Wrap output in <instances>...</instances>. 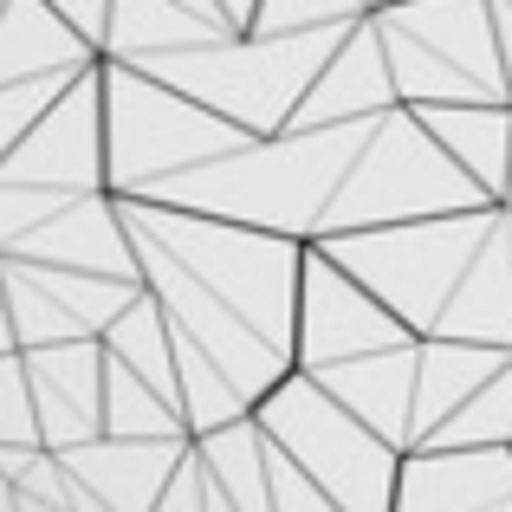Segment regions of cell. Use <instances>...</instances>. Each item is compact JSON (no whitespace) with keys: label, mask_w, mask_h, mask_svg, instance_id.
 Segmentation results:
<instances>
[{"label":"cell","mask_w":512,"mask_h":512,"mask_svg":"<svg viewBox=\"0 0 512 512\" xmlns=\"http://www.w3.org/2000/svg\"><path fill=\"white\" fill-rule=\"evenodd\" d=\"M370 130H376V117L247 137L221 163H201L188 175L156 182L143 201H169V208H188V214H221V221L266 227V234H292V240H318L331 195H338V182L357 163V150L370 143Z\"/></svg>","instance_id":"obj_1"},{"label":"cell","mask_w":512,"mask_h":512,"mask_svg":"<svg viewBox=\"0 0 512 512\" xmlns=\"http://www.w3.org/2000/svg\"><path fill=\"white\" fill-rule=\"evenodd\" d=\"M350 26H312V33H227V39H208V46L150 52V59H137V72L188 91L195 104H208V111H221L227 124H240L247 137H273V130L292 124V111H299V98L312 91L318 65L338 52V39Z\"/></svg>","instance_id":"obj_2"},{"label":"cell","mask_w":512,"mask_h":512,"mask_svg":"<svg viewBox=\"0 0 512 512\" xmlns=\"http://www.w3.org/2000/svg\"><path fill=\"white\" fill-rule=\"evenodd\" d=\"M493 227H500V201H480V208H461V214L357 227V234H331V240H312V247H325L357 286H370L415 338H435L454 292L474 273L480 247L493 240Z\"/></svg>","instance_id":"obj_3"},{"label":"cell","mask_w":512,"mask_h":512,"mask_svg":"<svg viewBox=\"0 0 512 512\" xmlns=\"http://www.w3.org/2000/svg\"><path fill=\"white\" fill-rule=\"evenodd\" d=\"M104 78V188L111 195H150L169 175H188L201 163H221L227 150L247 143V130L227 124L221 111L195 104L188 91L137 65H98Z\"/></svg>","instance_id":"obj_4"},{"label":"cell","mask_w":512,"mask_h":512,"mask_svg":"<svg viewBox=\"0 0 512 512\" xmlns=\"http://www.w3.org/2000/svg\"><path fill=\"white\" fill-rule=\"evenodd\" d=\"M370 26L402 104H512L493 0H389Z\"/></svg>","instance_id":"obj_5"},{"label":"cell","mask_w":512,"mask_h":512,"mask_svg":"<svg viewBox=\"0 0 512 512\" xmlns=\"http://www.w3.org/2000/svg\"><path fill=\"white\" fill-rule=\"evenodd\" d=\"M480 201H487V188L428 137V124L409 104H396V111L376 117L370 143L357 150L350 175L338 182L318 240L357 234V227L422 221V214H461V208H480Z\"/></svg>","instance_id":"obj_6"},{"label":"cell","mask_w":512,"mask_h":512,"mask_svg":"<svg viewBox=\"0 0 512 512\" xmlns=\"http://www.w3.org/2000/svg\"><path fill=\"white\" fill-rule=\"evenodd\" d=\"M260 435L299 467L312 487H325L338 512H389L396 506V474L402 448H389L376 428H363L338 396L312 383L305 370L279 376L253 409Z\"/></svg>","instance_id":"obj_7"},{"label":"cell","mask_w":512,"mask_h":512,"mask_svg":"<svg viewBox=\"0 0 512 512\" xmlns=\"http://www.w3.org/2000/svg\"><path fill=\"white\" fill-rule=\"evenodd\" d=\"M415 344V331L376 299L370 286L344 273L325 247L305 240L299 266V338H292V370H325V363H350L370 350Z\"/></svg>","instance_id":"obj_8"},{"label":"cell","mask_w":512,"mask_h":512,"mask_svg":"<svg viewBox=\"0 0 512 512\" xmlns=\"http://www.w3.org/2000/svg\"><path fill=\"white\" fill-rule=\"evenodd\" d=\"M98 65L78 72L52 98V111L0 156V182L52 188V195H111L104 188V78H98Z\"/></svg>","instance_id":"obj_9"},{"label":"cell","mask_w":512,"mask_h":512,"mask_svg":"<svg viewBox=\"0 0 512 512\" xmlns=\"http://www.w3.org/2000/svg\"><path fill=\"white\" fill-rule=\"evenodd\" d=\"M20 357H26V383H33L39 441L52 454L98 441L104 435V344L98 338L39 344V350H20Z\"/></svg>","instance_id":"obj_10"},{"label":"cell","mask_w":512,"mask_h":512,"mask_svg":"<svg viewBox=\"0 0 512 512\" xmlns=\"http://www.w3.org/2000/svg\"><path fill=\"white\" fill-rule=\"evenodd\" d=\"M389 512H512V448H409Z\"/></svg>","instance_id":"obj_11"},{"label":"cell","mask_w":512,"mask_h":512,"mask_svg":"<svg viewBox=\"0 0 512 512\" xmlns=\"http://www.w3.org/2000/svg\"><path fill=\"white\" fill-rule=\"evenodd\" d=\"M396 78H389V59H383V39H376L370 13L338 39L325 65H318L312 91L299 98L286 130H325V124H357V117H383L396 111Z\"/></svg>","instance_id":"obj_12"},{"label":"cell","mask_w":512,"mask_h":512,"mask_svg":"<svg viewBox=\"0 0 512 512\" xmlns=\"http://www.w3.org/2000/svg\"><path fill=\"white\" fill-rule=\"evenodd\" d=\"M20 260L39 266H72V273H104V279H137V253H130L124 214H117V195H78L52 214L46 227L20 240ZM143 286V279H137Z\"/></svg>","instance_id":"obj_13"},{"label":"cell","mask_w":512,"mask_h":512,"mask_svg":"<svg viewBox=\"0 0 512 512\" xmlns=\"http://www.w3.org/2000/svg\"><path fill=\"white\" fill-rule=\"evenodd\" d=\"M415 344H396V350H370V357H350V363H325V370H305L325 396H338L363 428L389 441V448L409 454V415H415Z\"/></svg>","instance_id":"obj_14"},{"label":"cell","mask_w":512,"mask_h":512,"mask_svg":"<svg viewBox=\"0 0 512 512\" xmlns=\"http://www.w3.org/2000/svg\"><path fill=\"white\" fill-rule=\"evenodd\" d=\"M512 350H493V344H461V338H422L415 350V415H409V448H422L454 409H461L474 389H487L493 376L506 370Z\"/></svg>","instance_id":"obj_15"},{"label":"cell","mask_w":512,"mask_h":512,"mask_svg":"<svg viewBox=\"0 0 512 512\" xmlns=\"http://www.w3.org/2000/svg\"><path fill=\"white\" fill-rule=\"evenodd\" d=\"M85 65H98V52L46 0H7L0 7V85H20V78H72Z\"/></svg>","instance_id":"obj_16"},{"label":"cell","mask_w":512,"mask_h":512,"mask_svg":"<svg viewBox=\"0 0 512 512\" xmlns=\"http://www.w3.org/2000/svg\"><path fill=\"white\" fill-rule=\"evenodd\" d=\"M415 117L428 124V137L454 156L487 201L506 195V175H512V104H409Z\"/></svg>","instance_id":"obj_17"},{"label":"cell","mask_w":512,"mask_h":512,"mask_svg":"<svg viewBox=\"0 0 512 512\" xmlns=\"http://www.w3.org/2000/svg\"><path fill=\"white\" fill-rule=\"evenodd\" d=\"M104 357H117L124 370H137L143 383L156 389V396H169L175 409H182V383H175V344H169V318L163 305L150 299V292H137V299L124 305V312L111 318V331H104Z\"/></svg>","instance_id":"obj_18"},{"label":"cell","mask_w":512,"mask_h":512,"mask_svg":"<svg viewBox=\"0 0 512 512\" xmlns=\"http://www.w3.org/2000/svg\"><path fill=\"white\" fill-rule=\"evenodd\" d=\"M422 448H512V357L487 389H474V396L422 441Z\"/></svg>","instance_id":"obj_19"},{"label":"cell","mask_w":512,"mask_h":512,"mask_svg":"<svg viewBox=\"0 0 512 512\" xmlns=\"http://www.w3.org/2000/svg\"><path fill=\"white\" fill-rule=\"evenodd\" d=\"M363 20V0H260L247 33H312V26Z\"/></svg>","instance_id":"obj_20"},{"label":"cell","mask_w":512,"mask_h":512,"mask_svg":"<svg viewBox=\"0 0 512 512\" xmlns=\"http://www.w3.org/2000/svg\"><path fill=\"white\" fill-rule=\"evenodd\" d=\"M91 72V65H85ZM78 78V72H72ZM72 78H20V85H0V156L13 150V143L26 137V130L39 124V117L52 111V98H59Z\"/></svg>","instance_id":"obj_21"},{"label":"cell","mask_w":512,"mask_h":512,"mask_svg":"<svg viewBox=\"0 0 512 512\" xmlns=\"http://www.w3.org/2000/svg\"><path fill=\"white\" fill-rule=\"evenodd\" d=\"M266 474H273V512H338V500H331L325 487H312L273 441H266Z\"/></svg>","instance_id":"obj_22"},{"label":"cell","mask_w":512,"mask_h":512,"mask_svg":"<svg viewBox=\"0 0 512 512\" xmlns=\"http://www.w3.org/2000/svg\"><path fill=\"white\" fill-rule=\"evenodd\" d=\"M156 512H208V467H201L195 441H188V454L175 461V474H169V487H163V500H156Z\"/></svg>","instance_id":"obj_23"},{"label":"cell","mask_w":512,"mask_h":512,"mask_svg":"<svg viewBox=\"0 0 512 512\" xmlns=\"http://www.w3.org/2000/svg\"><path fill=\"white\" fill-rule=\"evenodd\" d=\"M46 7L59 13V20L72 26V33L104 59V33H111V0H46Z\"/></svg>","instance_id":"obj_24"},{"label":"cell","mask_w":512,"mask_h":512,"mask_svg":"<svg viewBox=\"0 0 512 512\" xmlns=\"http://www.w3.org/2000/svg\"><path fill=\"white\" fill-rule=\"evenodd\" d=\"M253 7H260V0H221V13H227V20H234V26H240V33H247V20H253Z\"/></svg>","instance_id":"obj_25"},{"label":"cell","mask_w":512,"mask_h":512,"mask_svg":"<svg viewBox=\"0 0 512 512\" xmlns=\"http://www.w3.org/2000/svg\"><path fill=\"white\" fill-rule=\"evenodd\" d=\"M500 208H506V214H512V175H506V195H500Z\"/></svg>","instance_id":"obj_26"},{"label":"cell","mask_w":512,"mask_h":512,"mask_svg":"<svg viewBox=\"0 0 512 512\" xmlns=\"http://www.w3.org/2000/svg\"><path fill=\"white\" fill-rule=\"evenodd\" d=\"M376 7H389V0H363V13H376Z\"/></svg>","instance_id":"obj_27"}]
</instances>
